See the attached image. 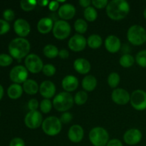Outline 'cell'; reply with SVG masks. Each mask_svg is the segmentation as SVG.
I'll use <instances>...</instances> for the list:
<instances>
[{
    "label": "cell",
    "instance_id": "obj_1",
    "mask_svg": "<svg viewBox=\"0 0 146 146\" xmlns=\"http://www.w3.org/2000/svg\"><path fill=\"white\" fill-rule=\"evenodd\" d=\"M130 11V5L125 0H113L106 7V14L110 19L115 21L126 17Z\"/></svg>",
    "mask_w": 146,
    "mask_h": 146
},
{
    "label": "cell",
    "instance_id": "obj_2",
    "mask_svg": "<svg viewBox=\"0 0 146 146\" xmlns=\"http://www.w3.org/2000/svg\"><path fill=\"white\" fill-rule=\"evenodd\" d=\"M30 48L31 46L28 40L19 37L14 38L9 43V51L11 57L16 59H21L24 57H27L28 56Z\"/></svg>",
    "mask_w": 146,
    "mask_h": 146
},
{
    "label": "cell",
    "instance_id": "obj_3",
    "mask_svg": "<svg viewBox=\"0 0 146 146\" xmlns=\"http://www.w3.org/2000/svg\"><path fill=\"white\" fill-rule=\"evenodd\" d=\"M74 99L68 92H61L57 94L53 100V106L56 111L66 112L74 105Z\"/></svg>",
    "mask_w": 146,
    "mask_h": 146
},
{
    "label": "cell",
    "instance_id": "obj_4",
    "mask_svg": "<svg viewBox=\"0 0 146 146\" xmlns=\"http://www.w3.org/2000/svg\"><path fill=\"white\" fill-rule=\"evenodd\" d=\"M128 41L134 46H140L146 41V31L140 25H133L130 27L127 32Z\"/></svg>",
    "mask_w": 146,
    "mask_h": 146
},
{
    "label": "cell",
    "instance_id": "obj_5",
    "mask_svg": "<svg viewBox=\"0 0 146 146\" xmlns=\"http://www.w3.org/2000/svg\"><path fill=\"white\" fill-rule=\"evenodd\" d=\"M89 140L94 146H105L109 141L108 131L101 127H96L89 133Z\"/></svg>",
    "mask_w": 146,
    "mask_h": 146
},
{
    "label": "cell",
    "instance_id": "obj_6",
    "mask_svg": "<svg viewBox=\"0 0 146 146\" xmlns=\"http://www.w3.org/2000/svg\"><path fill=\"white\" fill-rule=\"evenodd\" d=\"M42 130L46 135L55 136L61 132L62 123L56 116H50L46 118L42 123Z\"/></svg>",
    "mask_w": 146,
    "mask_h": 146
},
{
    "label": "cell",
    "instance_id": "obj_7",
    "mask_svg": "<svg viewBox=\"0 0 146 146\" xmlns=\"http://www.w3.org/2000/svg\"><path fill=\"white\" fill-rule=\"evenodd\" d=\"M71 31L70 24L64 20H58L54 24L53 34L57 39L64 40L68 38Z\"/></svg>",
    "mask_w": 146,
    "mask_h": 146
},
{
    "label": "cell",
    "instance_id": "obj_8",
    "mask_svg": "<svg viewBox=\"0 0 146 146\" xmlns=\"http://www.w3.org/2000/svg\"><path fill=\"white\" fill-rule=\"evenodd\" d=\"M27 69L32 74H38L44 68L42 60L36 54H29L24 60Z\"/></svg>",
    "mask_w": 146,
    "mask_h": 146
},
{
    "label": "cell",
    "instance_id": "obj_9",
    "mask_svg": "<svg viewBox=\"0 0 146 146\" xmlns=\"http://www.w3.org/2000/svg\"><path fill=\"white\" fill-rule=\"evenodd\" d=\"M131 104L137 111L146 109V92L143 90H135L131 96Z\"/></svg>",
    "mask_w": 146,
    "mask_h": 146
},
{
    "label": "cell",
    "instance_id": "obj_10",
    "mask_svg": "<svg viewBox=\"0 0 146 146\" xmlns=\"http://www.w3.org/2000/svg\"><path fill=\"white\" fill-rule=\"evenodd\" d=\"M10 79L15 84H24L28 79V70L21 65L14 66L9 74Z\"/></svg>",
    "mask_w": 146,
    "mask_h": 146
},
{
    "label": "cell",
    "instance_id": "obj_11",
    "mask_svg": "<svg viewBox=\"0 0 146 146\" xmlns=\"http://www.w3.org/2000/svg\"><path fill=\"white\" fill-rule=\"evenodd\" d=\"M43 117L41 113L38 111H29L26 115L24 123L27 127L31 129H36L42 125Z\"/></svg>",
    "mask_w": 146,
    "mask_h": 146
},
{
    "label": "cell",
    "instance_id": "obj_12",
    "mask_svg": "<svg viewBox=\"0 0 146 146\" xmlns=\"http://www.w3.org/2000/svg\"><path fill=\"white\" fill-rule=\"evenodd\" d=\"M87 40L81 34H75L69 39L68 43L70 49L75 52H78L85 49Z\"/></svg>",
    "mask_w": 146,
    "mask_h": 146
},
{
    "label": "cell",
    "instance_id": "obj_13",
    "mask_svg": "<svg viewBox=\"0 0 146 146\" xmlns=\"http://www.w3.org/2000/svg\"><path fill=\"white\" fill-rule=\"evenodd\" d=\"M111 98L113 101L118 105H125L130 102L131 95L123 88H116L112 92Z\"/></svg>",
    "mask_w": 146,
    "mask_h": 146
},
{
    "label": "cell",
    "instance_id": "obj_14",
    "mask_svg": "<svg viewBox=\"0 0 146 146\" xmlns=\"http://www.w3.org/2000/svg\"><path fill=\"white\" fill-rule=\"evenodd\" d=\"M143 134L140 130L136 128H131L128 130L123 135V140L126 144L134 145L139 143L142 139Z\"/></svg>",
    "mask_w": 146,
    "mask_h": 146
},
{
    "label": "cell",
    "instance_id": "obj_15",
    "mask_svg": "<svg viewBox=\"0 0 146 146\" xmlns=\"http://www.w3.org/2000/svg\"><path fill=\"white\" fill-rule=\"evenodd\" d=\"M14 29L16 34L21 38L27 36L31 31V27L28 21L23 19H18L14 24Z\"/></svg>",
    "mask_w": 146,
    "mask_h": 146
},
{
    "label": "cell",
    "instance_id": "obj_16",
    "mask_svg": "<svg viewBox=\"0 0 146 146\" xmlns=\"http://www.w3.org/2000/svg\"><path fill=\"white\" fill-rule=\"evenodd\" d=\"M40 94L46 99H50L56 94L55 84L51 81H44L39 86Z\"/></svg>",
    "mask_w": 146,
    "mask_h": 146
},
{
    "label": "cell",
    "instance_id": "obj_17",
    "mask_svg": "<svg viewBox=\"0 0 146 146\" xmlns=\"http://www.w3.org/2000/svg\"><path fill=\"white\" fill-rule=\"evenodd\" d=\"M84 135V131L81 125L76 124L69 128L68 132V139L73 143H79L82 141Z\"/></svg>",
    "mask_w": 146,
    "mask_h": 146
},
{
    "label": "cell",
    "instance_id": "obj_18",
    "mask_svg": "<svg viewBox=\"0 0 146 146\" xmlns=\"http://www.w3.org/2000/svg\"><path fill=\"white\" fill-rule=\"evenodd\" d=\"M121 40L116 36L110 35L106 38L105 47L108 52L112 54L117 53L121 48Z\"/></svg>",
    "mask_w": 146,
    "mask_h": 146
},
{
    "label": "cell",
    "instance_id": "obj_19",
    "mask_svg": "<svg viewBox=\"0 0 146 146\" xmlns=\"http://www.w3.org/2000/svg\"><path fill=\"white\" fill-rule=\"evenodd\" d=\"M58 16L62 20L71 19L76 14V8L71 4H65L59 7L58 11Z\"/></svg>",
    "mask_w": 146,
    "mask_h": 146
},
{
    "label": "cell",
    "instance_id": "obj_20",
    "mask_svg": "<svg viewBox=\"0 0 146 146\" xmlns=\"http://www.w3.org/2000/svg\"><path fill=\"white\" fill-rule=\"evenodd\" d=\"M63 88L66 92H72L75 91L78 86V80L76 76L72 75H68L64 77L61 82Z\"/></svg>",
    "mask_w": 146,
    "mask_h": 146
},
{
    "label": "cell",
    "instance_id": "obj_21",
    "mask_svg": "<svg viewBox=\"0 0 146 146\" xmlns=\"http://www.w3.org/2000/svg\"><path fill=\"white\" fill-rule=\"evenodd\" d=\"M74 68L80 74H86L91 71V66L88 60L85 58H77L74 63Z\"/></svg>",
    "mask_w": 146,
    "mask_h": 146
},
{
    "label": "cell",
    "instance_id": "obj_22",
    "mask_svg": "<svg viewBox=\"0 0 146 146\" xmlns=\"http://www.w3.org/2000/svg\"><path fill=\"white\" fill-rule=\"evenodd\" d=\"M54 22L51 18L44 17L41 19L37 24V29L38 32L42 34H46L49 33L54 28Z\"/></svg>",
    "mask_w": 146,
    "mask_h": 146
},
{
    "label": "cell",
    "instance_id": "obj_23",
    "mask_svg": "<svg viewBox=\"0 0 146 146\" xmlns=\"http://www.w3.org/2000/svg\"><path fill=\"white\" fill-rule=\"evenodd\" d=\"M97 86V80L94 76L87 75L83 78L82 87L86 91H93Z\"/></svg>",
    "mask_w": 146,
    "mask_h": 146
},
{
    "label": "cell",
    "instance_id": "obj_24",
    "mask_svg": "<svg viewBox=\"0 0 146 146\" xmlns=\"http://www.w3.org/2000/svg\"><path fill=\"white\" fill-rule=\"evenodd\" d=\"M23 90L27 94L34 95L39 90L38 84L33 79H27L23 84Z\"/></svg>",
    "mask_w": 146,
    "mask_h": 146
},
{
    "label": "cell",
    "instance_id": "obj_25",
    "mask_svg": "<svg viewBox=\"0 0 146 146\" xmlns=\"http://www.w3.org/2000/svg\"><path fill=\"white\" fill-rule=\"evenodd\" d=\"M23 88L19 84H11L7 90V94L11 99H17L20 98L23 94Z\"/></svg>",
    "mask_w": 146,
    "mask_h": 146
},
{
    "label": "cell",
    "instance_id": "obj_26",
    "mask_svg": "<svg viewBox=\"0 0 146 146\" xmlns=\"http://www.w3.org/2000/svg\"><path fill=\"white\" fill-rule=\"evenodd\" d=\"M102 43V38L101 37V36L98 35V34H92L87 39V44H88V46L94 49L101 47Z\"/></svg>",
    "mask_w": 146,
    "mask_h": 146
},
{
    "label": "cell",
    "instance_id": "obj_27",
    "mask_svg": "<svg viewBox=\"0 0 146 146\" xmlns=\"http://www.w3.org/2000/svg\"><path fill=\"white\" fill-rule=\"evenodd\" d=\"M44 54L48 58H54L58 56V48L53 44H47L44 48Z\"/></svg>",
    "mask_w": 146,
    "mask_h": 146
},
{
    "label": "cell",
    "instance_id": "obj_28",
    "mask_svg": "<svg viewBox=\"0 0 146 146\" xmlns=\"http://www.w3.org/2000/svg\"><path fill=\"white\" fill-rule=\"evenodd\" d=\"M119 63L121 66L124 67V68H129L134 64L135 58L131 54H124L120 58Z\"/></svg>",
    "mask_w": 146,
    "mask_h": 146
},
{
    "label": "cell",
    "instance_id": "obj_29",
    "mask_svg": "<svg viewBox=\"0 0 146 146\" xmlns=\"http://www.w3.org/2000/svg\"><path fill=\"white\" fill-rule=\"evenodd\" d=\"M74 29L78 34H83L86 32L88 29V24L84 19H78L74 23Z\"/></svg>",
    "mask_w": 146,
    "mask_h": 146
},
{
    "label": "cell",
    "instance_id": "obj_30",
    "mask_svg": "<svg viewBox=\"0 0 146 146\" xmlns=\"http://www.w3.org/2000/svg\"><path fill=\"white\" fill-rule=\"evenodd\" d=\"M84 15L86 19L88 21H94L98 17L96 10L92 7H88L86 8V9L84 10Z\"/></svg>",
    "mask_w": 146,
    "mask_h": 146
},
{
    "label": "cell",
    "instance_id": "obj_31",
    "mask_svg": "<svg viewBox=\"0 0 146 146\" xmlns=\"http://www.w3.org/2000/svg\"><path fill=\"white\" fill-rule=\"evenodd\" d=\"M120 76L118 73L112 72L108 76V84L111 88H115L118 86L120 83Z\"/></svg>",
    "mask_w": 146,
    "mask_h": 146
},
{
    "label": "cell",
    "instance_id": "obj_32",
    "mask_svg": "<svg viewBox=\"0 0 146 146\" xmlns=\"http://www.w3.org/2000/svg\"><path fill=\"white\" fill-rule=\"evenodd\" d=\"M87 100H88V95H87V93L84 91H80L77 92L74 96V103H76L78 106L85 104Z\"/></svg>",
    "mask_w": 146,
    "mask_h": 146
},
{
    "label": "cell",
    "instance_id": "obj_33",
    "mask_svg": "<svg viewBox=\"0 0 146 146\" xmlns=\"http://www.w3.org/2000/svg\"><path fill=\"white\" fill-rule=\"evenodd\" d=\"M37 3L36 0H22L20 1V6L24 11H30L35 8Z\"/></svg>",
    "mask_w": 146,
    "mask_h": 146
},
{
    "label": "cell",
    "instance_id": "obj_34",
    "mask_svg": "<svg viewBox=\"0 0 146 146\" xmlns=\"http://www.w3.org/2000/svg\"><path fill=\"white\" fill-rule=\"evenodd\" d=\"M52 104L53 103L49 99L44 98L39 104L40 110L41 111V112L44 113H48L52 108Z\"/></svg>",
    "mask_w": 146,
    "mask_h": 146
},
{
    "label": "cell",
    "instance_id": "obj_35",
    "mask_svg": "<svg viewBox=\"0 0 146 146\" xmlns=\"http://www.w3.org/2000/svg\"><path fill=\"white\" fill-rule=\"evenodd\" d=\"M136 63L143 68H146V50L139 51L135 56Z\"/></svg>",
    "mask_w": 146,
    "mask_h": 146
},
{
    "label": "cell",
    "instance_id": "obj_36",
    "mask_svg": "<svg viewBox=\"0 0 146 146\" xmlns=\"http://www.w3.org/2000/svg\"><path fill=\"white\" fill-rule=\"evenodd\" d=\"M43 73L46 76H53L56 74V67L52 64H46L44 66V68L42 69Z\"/></svg>",
    "mask_w": 146,
    "mask_h": 146
},
{
    "label": "cell",
    "instance_id": "obj_37",
    "mask_svg": "<svg viewBox=\"0 0 146 146\" xmlns=\"http://www.w3.org/2000/svg\"><path fill=\"white\" fill-rule=\"evenodd\" d=\"M13 58L11 56L6 54H0V66H7L11 64Z\"/></svg>",
    "mask_w": 146,
    "mask_h": 146
},
{
    "label": "cell",
    "instance_id": "obj_38",
    "mask_svg": "<svg viewBox=\"0 0 146 146\" xmlns=\"http://www.w3.org/2000/svg\"><path fill=\"white\" fill-rule=\"evenodd\" d=\"M10 29V25L8 21L5 20L0 19V35L6 34Z\"/></svg>",
    "mask_w": 146,
    "mask_h": 146
},
{
    "label": "cell",
    "instance_id": "obj_39",
    "mask_svg": "<svg viewBox=\"0 0 146 146\" xmlns=\"http://www.w3.org/2000/svg\"><path fill=\"white\" fill-rule=\"evenodd\" d=\"M3 17H4L5 21H12L14 19L15 14H14V11L12 9H6L4 11V12H3Z\"/></svg>",
    "mask_w": 146,
    "mask_h": 146
},
{
    "label": "cell",
    "instance_id": "obj_40",
    "mask_svg": "<svg viewBox=\"0 0 146 146\" xmlns=\"http://www.w3.org/2000/svg\"><path fill=\"white\" fill-rule=\"evenodd\" d=\"M91 3L96 8L103 9L107 7L108 1V0H93Z\"/></svg>",
    "mask_w": 146,
    "mask_h": 146
},
{
    "label": "cell",
    "instance_id": "obj_41",
    "mask_svg": "<svg viewBox=\"0 0 146 146\" xmlns=\"http://www.w3.org/2000/svg\"><path fill=\"white\" fill-rule=\"evenodd\" d=\"M38 106H39V104H38V101H37L35 98H32V99L30 100L28 103V108L30 110V111H37Z\"/></svg>",
    "mask_w": 146,
    "mask_h": 146
},
{
    "label": "cell",
    "instance_id": "obj_42",
    "mask_svg": "<svg viewBox=\"0 0 146 146\" xmlns=\"http://www.w3.org/2000/svg\"><path fill=\"white\" fill-rule=\"evenodd\" d=\"M72 115H71V113L69 112H64L62 115H61V118H60V121H61V123H68L71 122V121L72 120Z\"/></svg>",
    "mask_w": 146,
    "mask_h": 146
},
{
    "label": "cell",
    "instance_id": "obj_43",
    "mask_svg": "<svg viewBox=\"0 0 146 146\" xmlns=\"http://www.w3.org/2000/svg\"><path fill=\"white\" fill-rule=\"evenodd\" d=\"M9 146H25L24 140L20 138H15L11 141Z\"/></svg>",
    "mask_w": 146,
    "mask_h": 146
},
{
    "label": "cell",
    "instance_id": "obj_44",
    "mask_svg": "<svg viewBox=\"0 0 146 146\" xmlns=\"http://www.w3.org/2000/svg\"><path fill=\"white\" fill-rule=\"evenodd\" d=\"M48 8L51 11H55L59 8V2L58 1H52L48 4Z\"/></svg>",
    "mask_w": 146,
    "mask_h": 146
},
{
    "label": "cell",
    "instance_id": "obj_45",
    "mask_svg": "<svg viewBox=\"0 0 146 146\" xmlns=\"http://www.w3.org/2000/svg\"><path fill=\"white\" fill-rule=\"evenodd\" d=\"M106 146H123V143L119 140L113 139L108 141Z\"/></svg>",
    "mask_w": 146,
    "mask_h": 146
},
{
    "label": "cell",
    "instance_id": "obj_46",
    "mask_svg": "<svg viewBox=\"0 0 146 146\" xmlns=\"http://www.w3.org/2000/svg\"><path fill=\"white\" fill-rule=\"evenodd\" d=\"M58 56L62 59H66L69 56V52L66 49H61L58 52Z\"/></svg>",
    "mask_w": 146,
    "mask_h": 146
},
{
    "label": "cell",
    "instance_id": "obj_47",
    "mask_svg": "<svg viewBox=\"0 0 146 146\" xmlns=\"http://www.w3.org/2000/svg\"><path fill=\"white\" fill-rule=\"evenodd\" d=\"M78 3H79L80 5L82 7H86V8H87V7H90V4H91V1H90V0H80V1H78Z\"/></svg>",
    "mask_w": 146,
    "mask_h": 146
},
{
    "label": "cell",
    "instance_id": "obj_48",
    "mask_svg": "<svg viewBox=\"0 0 146 146\" xmlns=\"http://www.w3.org/2000/svg\"><path fill=\"white\" fill-rule=\"evenodd\" d=\"M38 4H39L41 7H46V6H47L49 4V1H47V0H42V1H38Z\"/></svg>",
    "mask_w": 146,
    "mask_h": 146
},
{
    "label": "cell",
    "instance_id": "obj_49",
    "mask_svg": "<svg viewBox=\"0 0 146 146\" xmlns=\"http://www.w3.org/2000/svg\"><path fill=\"white\" fill-rule=\"evenodd\" d=\"M3 95H4V88H3L2 86L0 84V100L3 97Z\"/></svg>",
    "mask_w": 146,
    "mask_h": 146
},
{
    "label": "cell",
    "instance_id": "obj_50",
    "mask_svg": "<svg viewBox=\"0 0 146 146\" xmlns=\"http://www.w3.org/2000/svg\"><path fill=\"white\" fill-rule=\"evenodd\" d=\"M143 16H144V17H145V19H146V8L145 9V10H144V11H143Z\"/></svg>",
    "mask_w": 146,
    "mask_h": 146
}]
</instances>
